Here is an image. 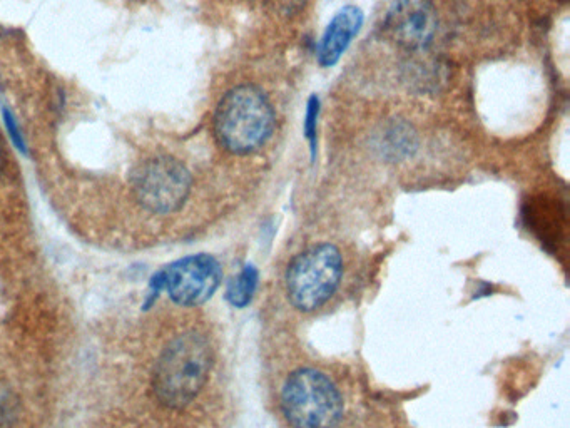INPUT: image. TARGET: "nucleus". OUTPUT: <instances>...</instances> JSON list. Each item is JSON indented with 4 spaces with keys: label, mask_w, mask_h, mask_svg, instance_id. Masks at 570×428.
Wrapping results in <instances>:
<instances>
[{
    "label": "nucleus",
    "mask_w": 570,
    "mask_h": 428,
    "mask_svg": "<svg viewBox=\"0 0 570 428\" xmlns=\"http://www.w3.org/2000/svg\"><path fill=\"white\" fill-rule=\"evenodd\" d=\"M275 123V109L265 91L243 84L233 87L219 101L214 114V136L228 153L246 156L268 143Z\"/></svg>",
    "instance_id": "obj_1"
},
{
    "label": "nucleus",
    "mask_w": 570,
    "mask_h": 428,
    "mask_svg": "<svg viewBox=\"0 0 570 428\" xmlns=\"http://www.w3.org/2000/svg\"><path fill=\"white\" fill-rule=\"evenodd\" d=\"M256 286H258V271L255 266L246 265L240 275L236 276L228 286L226 293L228 301L236 308H245L255 295Z\"/></svg>",
    "instance_id": "obj_9"
},
{
    "label": "nucleus",
    "mask_w": 570,
    "mask_h": 428,
    "mask_svg": "<svg viewBox=\"0 0 570 428\" xmlns=\"http://www.w3.org/2000/svg\"><path fill=\"white\" fill-rule=\"evenodd\" d=\"M281 408L295 428H335L343 417V398L325 373L300 368L286 380Z\"/></svg>",
    "instance_id": "obj_3"
},
{
    "label": "nucleus",
    "mask_w": 570,
    "mask_h": 428,
    "mask_svg": "<svg viewBox=\"0 0 570 428\" xmlns=\"http://www.w3.org/2000/svg\"><path fill=\"white\" fill-rule=\"evenodd\" d=\"M2 168H4V158H2V148H0V174H2Z\"/></svg>",
    "instance_id": "obj_14"
},
{
    "label": "nucleus",
    "mask_w": 570,
    "mask_h": 428,
    "mask_svg": "<svg viewBox=\"0 0 570 428\" xmlns=\"http://www.w3.org/2000/svg\"><path fill=\"white\" fill-rule=\"evenodd\" d=\"M191 174L178 159L161 156L141 164L133 174L139 204L156 214L178 211L191 191Z\"/></svg>",
    "instance_id": "obj_5"
},
{
    "label": "nucleus",
    "mask_w": 570,
    "mask_h": 428,
    "mask_svg": "<svg viewBox=\"0 0 570 428\" xmlns=\"http://www.w3.org/2000/svg\"><path fill=\"white\" fill-rule=\"evenodd\" d=\"M223 268L211 255L186 256L156 273L151 283L154 295L168 291L169 298L181 306L203 305L218 290Z\"/></svg>",
    "instance_id": "obj_6"
},
{
    "label": "nucleus",
    "mask_w": 570,
    "mask_h": 428,
    "mask_svg": "<svg viewBox=\"0 0 570 428\" xmlns=\"http://www.w3.org/2000/svg\"><path fill=\"white\" fill-rule=\"evenodd\" d=\"M363 11L357 6H345L336 12L326 26L318 46V62L321 67H333L340 62L343 54L352 46L353 39L363 27Z\"/></svg>",
    "instance_id": "obj_8"
},
{
    "label": "nucleus",
    "mask_w": 570,
    "mask_h": 428,
    "mask_svg": "<svg viewBox=\"0 0 570 428\" xmlns=\"http://www.w3.org/2000/svg\"><path fill=\"white\" fill-rule=\"evenodd\" d=\"M4 123H6L7 131L11 134L12 141L16 144V148L21 151V153H26V143H24V138H22L21 129L17 126L16 119L12 116L9 109H4Z\"/></svg>",
    "instance_id": "obj_12"
},
{
    "label": "nucleus",
    "mask_w": 570,
    "mask_h": 428,
    "mask_svg": "<svg viewBox=\"0 0 570 428\" xmlns=\"http://www.w3.org/2000/svg\"><path fill=\"white\" fill-rule=\"evenodd\" d=\"M12 408V400L6 392H2L0 390V420H4V418L9 417V413H11Z\"/></svg>",
    "instance_id": "obj_13"
},
{
    "label": "nucleus",
    "mask_w": 570,
    "mask_h": 428,
    "mask_svg": "<svg viewBox=\"0 0 570 428\" xmlns=\"http://www.w3.org/2000/svg\"><path fill=\"white\" fill-rule=\"evenodd\" d=\"M318 118H320V97L313 94L306 104L305 121H303V133L310 144L311 159H315L318 149Z\"/></svg>",
    "instance_id": "obj_10"
},
{
    "label": "nucleus",
    "mask_w": 570,
    "mask_h": 428,
    "mask_svg": "<svg viewBox=\"0 0 570 428\" xmlns=\"http://www.w3.org/2000/svg\"><path fill=\"white\" fill-rule=\"evenodd\" d=\"M266 4L280 16L293 17L305 11L308 0H266Z\"/></svg>",
    "instance_id": "obj_11"
},
{
    "label": "nucleus",
    "mask_w": 570,
    "mask_h": 428,
    "mask_svg": "<svg viewBox=\"0 0 570 428\" xmlns=\"http://www.w3.org/2000/svg\"><path fill=\"white\" fill-rule=\"evenodd\" d=\"M213 365L211 345L204 335L186 332L164 348L154 368L153 387L159 402L183 408L198 397Z\"/></svg>",
    "instance_id": "obj_2"
},
{
    "label": "nucleus",
    "mask_w": 570,
    "mask_h": 428,
    "mask_svg": "<svg viewBox=\"0 0 570 428\" xmlns=\"http://www.w3.org/2000/svg\"><path fill=\"white\" fill-rule=\"evenodd\" d=\"M341 253L331 243L311 246L295 256L286 270V295L296 310L315 311L325 305L340 286Z\"/></svg>",
    "instance_id": "obj_4"
},
{
    "label": "nucleus",
    "mask_w": 570,
    "mask_h": 428,
    "mask_svg": "<svg viewBox=\"0 0 570 428\" xmlns=\"http://www.w3.org/2000/svg\"><path fill=\"white\" fill-rule=\"evenodd\" d=\"M437 29V11L432 0H395L383 21L388 41L405 51H425Z\"/></svg>",
    "instance_id": "obj_7"
}]
</instances>
